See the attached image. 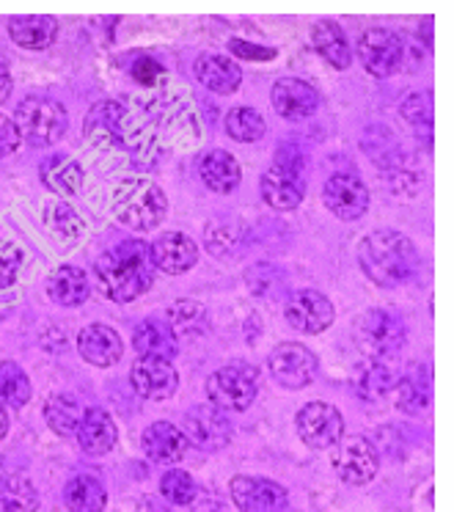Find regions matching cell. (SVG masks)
Instances as JSON below:
<instances>
[{"label":"cell","instance_id":"19","mask_svg":"<svg viewBox=\"0 0 454 512\" xmlns=\"http://www.w3.org/2000/svg\"><path fill=\"white\" fill-rule=\"evenodd\" d=\"M259 190H262V199L265 204H270L273 210L289 212L295 210L298 204H303V196H306V182L300 177V171H292V168L273 166L267 168L262 179H259Z\"/></svg>","mask_w":454,"mask_h":512},{"label":"cell","instance_id":"25","mask_svg":"<svg viewBox=\"0 0 454 512\" xmlns=\"http://www.w3.org/2000/svg\"><path fill=\"white\" fill-rule=\"evenodd\" d=\"M201 182L212 190V193H232L240 179H243V168L237 163V157L226 149H212L201 157L199 163Z\"/></svg>","mask_w":454,"mask_h":512},{"label":"cell","instance_id":"18","mask_svg":"<svg viewBox=\"0 0 454 512\" xmlns=\"http://www.w3.org/2000/svg\"><path fill=\"white\" fill-rule=\"evenodd\" d=\"M155 270H163L168 276L188 273L199 262V245L182 232H166L149 245Z\"/></svg>","mask_w":454,"mask_h":512},{"label":"cell","instance_id":"28","mask_svg":"<svg viewBox=\"0 0 454 512\" xmlns=\"http://www.w3.org/2000/svg\"><path fill=\"white\" fill-rule=\"evenodd\" d=\"M47 292H50V301L58 306H80L89 298V279L75 265H61L50 273Z\"/></svg>","mask_w":454,"mask_h":512},{"label":"cell","instance_id":"14","mask_svg":"<svg viewBox=\"0 0 454 512\" xmlns=\"http://www.w3.org/2000/svg\"><path fill=\"white\" fill-rule=\"evenodd\" d=\"M284 314H287V323L295 328V331H303V334H322L325 328H331L333 323V303L331 298H325L322 292L317 290H298L289 295L287 306H284Z\"/></svg>","mask_w":454,"mask_h":512},{"label":"cell","instance_id":"27","mask_svg":"<svg viewBox=\"0 0 454 512\" xmlns=\"http://www.w3.org/2000/svg\"><path fill=\"white\" fill-rule=\"evenodd\" d=\"M397 386V378L388 367L386 361H377V358H366L364 364H358L353 372V389L355 394L366 402L383 400L388 391Z\"/></svg>","mask_w":454,"mask_h":512},{"label":"cell","instance_id":"24","mask_svg":"<svg viewBox=\"0 0 454 512\" xmlns=\"http://www.w3.org/2000/svg\"><path fill=\"white\" fill-rule=\"evenodd\" d=\"M196 78L204 89L215 91V94H234L243 83V72L232 58L204 53V56L196 58Z\"/></svg>","mask_w":454,"mask_h":512},{"label":"cell","instance_id":"1","mask_svg":"<svg viewBox=\"0 0 454 512\" xmlns=\"http://www.w3.org/2000/svg\"><path fill=\"white\" fill-rule=\"evenodd\" d=\"M94 279L100 292L113 303H133L155 281V262L144 240H127L97 259Z\"/></svg>","mask_w":454,"mask_h":512},{"label":"cell","instance_id":"30","mask_svg":"<svg viewBox=\"0 0 454 512\" xmlns=\"http://www.w3.org/2000/svg\"><path fill=\"white\" fill-rule=\"evenodd\" d=\"M311 45H314V50H317L333 69H347L350 67V61H353L350 42H347L344 31L333 23V20H322V23L314 25V31H311Z\"/></svg>","mask_w":454,"mask_h":512},{"label":"cell","instance_id":"22","mask_svg":"<svg viewBox=\"0 0 454 512\" xmlns=\"http://www.w3.org/2000/svg\"><path fill=\"white\" fill-rule=\"evenodd\" d=\"M78 444L80 449L91 457H102L116 446V424L111 413L102 408H89L83 413V422L78 427Z\"/></svg>","mask_w":454,"mask_h":512},{"label":"cell","instance_id":"2","mask_svg":"<svg viewBox=\"0 0 454 512\" xmlns=\"http://www.w3.org/2000/svg\"><path fill=\"white\" fill-rule=\"evenodd\" d=\"M358 262L366 279L377 287H399L416 276L419 270V251L410 237L394 229L366 234L358 245Z\"/></svg>","mask_w":454,"mask_h":512},{"label":"cell","instance_id":"7","mask_svg":"<svg viewBox=\"0 0 454 512\" xmlns=\"http://www.w3.org/2000/svg\"><path fill=\"white\" fill-rule=\"evenodd\" d=\"M402 56V39L388 28H369L358 39V58L372 78H391L402 67Z\"/></svg>","mask_w":454,"mask_h":512},{"label":"cell","instance_id":"17","mask_svg":"<svg viewBox=\"0 0 454 512\" xmlns=\"http://www.w3.org/2000/svg\"><path fill=\"white\" fill-rule=\"evenodd\" d=\"M270 100L284 119L289 122H300V119H309L311 113L320 108V94L317 89L298 78H281L273 83L270 91Z\"/></svg>","mask_w":454,"mask_h":512},{"label":"cell","instance_id":"21","mask_svg":"<svg viewBox=\"0 0 454 512\" xmlns=\"http://www.w3.org/2000/svg\"><path fill=\"white\" fill-rule=\"evenodd\" d=\"M9 36L23 50H47L56 42L58 20L50 14H25L9 20Z\"/></svg>","mask_w":454,"mask_h":512},{"label":"cell","instance_id":"41","mask_svg":"<svg viewBox=\"0 0 454 512\" xmlns=\"http://www.w3.org/2000/svg\"><path fill=\"white\" fill-rule=\"evenodd\" d=\"M23 268V251L9 240H0V290H9Z\"/></svg>","mask_w":454,"mask_h":512},{"label":"cell","instance_id":"43","mask_svg":"<svg viewBox=\"0 0 454 512\" xmlns=\"http://www.w3.org/2000/svg\"><path fill=\"white\" fill-rule=\"evenodd\" d=\"M229 50H232L237 58H248V61H273V58H276V50L248 45L243 39H232V42H229Z\"/></svg>","mask_w":454,"mask_h":512},{"label":"cell","instance_id":"44","mask_svg":"<svg viewBox=\"0 0 454 512\" xmlns=\"http://www.w3.org/2000/svg\"><path fill=\"white\" fill-rule=\"evenodd\" d=\"M133 75L138 83H144V86H152L160 75H163V67L157 64L155 58H141L138 64L133 67Z\"/></svg>","mask_w":454,"mask_h":512},{"label":"cell","instance_id":"9","mask_svg":"<svg viewBox=\"0 0 454 512\" xmlns=\"http://www.w3.org/2000/svg\"><path fill=\"white\" fill-rule=\"evenodd\" d=\"M270 375L284 386V389H303L311 380L317 378V356L309 347L300 342H281L273 347V353L267 356Z\"/></svg>","mask_w":454,"mask_h":512},{"label":"cell","instance_id":"32","mask_svg":"<svg viewBox=\"0 0 454 512\" xmlns=\"http://www.w3.org/2000/svg\"><path fill=\"white\" fill-rule=\"evenodd\" d=\"M83 405L72 394H53L45 402V422L58 435H75L83 422Z\"/></svg>","mask_w":454,"mask_h":512},{"label":"cell","instance_id":"16","mask_svg":"<svg viewBox=\"0 0 454 512\" xmlns=\"http://www.w3.org/2000/svg\"><path fill=\"white\" fill-rule=\"evenodd\" d=\"M322 201H325V207L336 218L355 221V218H361L369 210V188H366L361 179L353 177V174H333L325 182Z\"/></svg>","mask_w":454,"mask_h":512},{"label":"cell","instance_id":"39","mask_svg":"<svg viewBox=\"0 0 454 512\" xmlns=\"http://www.w3.org/2000/svg\"><path fill=\"white\" fill-rule=\"evenodd\" d=\"M399 111H402L405 122H408L413 130H421L424 135H430L432 113H435L430 91H416V94H410L408 100L402 102V108H399Z\"/></svg>","mask_w":454,"mask_h":512},{"label":"cell","instance_id":"47","mask_svg":"<svg viewBox=\"0 0 454 512\" xmlns=\"http://www.w3.org/2000/svg\"><path fill=\"white\" fill-rule=\"evenodd\" d=\"M207 512H223V510H207Z\"/></svg>","mask_w":454,"mask_h":512},{"label":"cell","instance_id":"29","mask_svg":"<svg viewBox=\"0 0 454 512\" xmlns=\"http://www.w3.org/2000/svg\"><path fill=\"white\" fill-rule=\"evenodd\" d=\"M39 177L56 196H75L83 188V168L72 157L53 155L39 166Z\"/></svg>","mask_w":454,"mask_h":512},{"label":"cell","instance_id":"3","mask_svg":"<svg viewBox=\"0 0 454 512\" xmlns=\"http://www.w3.org/2000/svg\"><path fill=\"white\" fill-rule=\"evenodd\" d=\"M166 210V193L144 177L124 179L119 182V188L113 190V215L127 229L149 232V229L160 226V221L166 218Z\"/></svg>","mask_w":454,"mask_h":512},{"label":"cell","instance_id":"4","mask_svg":"<svg viewBox=\"0 0 454 512\" xmlns=\"http://www.w3.org/2000/svg\"><path fill=\"white\" fill-rule=\"evenodd\" d=\"M14 124H17L25 144L42 149V146L58 144L67 135L69 116L67 108L61 102L50 100V97H25L17 105Z\"/></svg>","mask_w":454,"mask_h":512},{"label":"cell","instance_id":"13","mask_svg":"<svg viewBox=\"0 0 454 512\" xmlns=\"http://www.w3.org/2000/svg\"><path fill=\"white\" fill-rule=\"evenodd\" d=\"M185 438H188V444L199 446L204 452H215L232 441V422L218 408L199 405L185 413Z\"/></svg>","mask_w":454,"mask_h":512},{"label":"cell","instance_id":"36","mask_svg":"<svg viewBox=\"0 0 454 512\" xmlns=\"http://www.w3.org/2000/svg\"><path fill=\"white\" fill-rule=\"evenodd\" d=\"M168 328L174 336H190L201 334L207 325V309L199 301H177L168 306Z\"/></svg>","mask_w":454,"mask_h":512},{"label":"cell","instance_id":"35","mask_svg":"<svg viewBox=\"0 0 454 512\" xmlns=\"http://www.w3.org/2000/svg\"><path fill=\"white\" fill-rule=\"evenodd\" d=\"M226 133L232 135L234 141H240V144H256L267 133L265 116L254 111V108H234L226 116Z\"/></svg>","mask_w":454,"mask_h":512},{"label":"cell","instance_id":"26","mask_svg":"<svg viewBox=\"0 0 454 512\" xmlns=\"http://www.w3.org/2000/svg\"><path fill=\"white\" fill-rule=\"evenodd\" d=\"M133 347L141 358H163L174 361L179 353V342L174 331L160 320H144L133 331Z\"/></svg>","mask_w":454,"mask_h":512},{"label":"cell","instance_id":"42","mask_svg":"<svg viewBox=\"0 0 454 512\" xmlns=\"http://www.w3.org/2000/svg\"><path fill=\"white\" fill-rule=\"evenodd\" d=\"M20 144H23V138H20V130H17L14 119L0 113V157L14 155Z\"/></svg>","mask_w":454,"mask_h":512},{"label":"cell","instance_id":"34","mask_svg":"<svg viewBox=\"0 0 454 512\" xmlns=\"http://www.w3.org/2000/svg\"><path fill=\"white\" fill-rule=\"evenodd\" d=\"M0 510L3 512H36L39 510V493L34 482L23 474L0 479Z\"/></svg>","mask_w":454,"mask_h":512},{"label":"cell","instance_id":"20","mask_svg":"<svg viewBox=\"0 0 454 512\" xmlns=\"http://www.w3.org/2000/svg\"><path fill=\"white\" fill-rule=\"evenodd\" d=\"M80 356L89 361L91 367H113L124 353L122 336L113 331L111 325L94 323L89 328H83L78 336Z\"/></svg>","mask_w":454,"mask_h":512},{"label":"cell","instance_id":"23","mask_svg":"<svg viewBox=\"0 0 454 512\" xmlns=\"http://www.w3.org/2000/svg\"><path fill=\"white\" fill-rule=\"evenodd\" d=\"M144 452L157 463H177L182 457L188 455V438L185 433L168 422H155L149 424L144 430Z\"/></svg>","mask_w":454,"mask_h":512},{"label":"cell","instance_id":"40","mask_svg":"<svg viewBox=\"0 0 454 512\" xmlns=\"http://www.w3.org/2000/svg\"><path fill=\"white\" fill-rule=\"evenodd\" d=\"M160 490H163V496H166L171 504H179V507H185V504H193L196 499V482L190 477L188 471H179V468H171L163 474L160 479Z\"/></svg>","mask_w":454,"mask_h":512},{"label":"cell","instance_id":"12","mask_svg":"<svg viewBox=\"0 0 454 512\" xmlns=\"http://www.w3.org/2000/svg\"><path fill=\"white\" fill-rule=\"evenodd\" d=\"M232 501L240 512H284L287 490L265 477H234L229 482Z\"/></svg>","mask_w":454,"mask_h":512},{"label":"cell","instance_id":"5","mask_svg":"<svg viewBox=\"0 0 454 512\" xmlns=\"http://www.w3.org/2000/svg\"><path fill=\"white\" fill-rule=\"evenodd\" d=\"M405 323L399 320L394 312L386 309H369V312L355 323V339L369 358L386 361V358L397 356L402 345H405Z\"/></svg>","mask_w":454,"mask_h":512},{"label":"cell","instance_id":"31","mask_svg":"<svg viewBox=\"0 0 454 512\" xmlns=\"http://www.w3.org/2000/svg\"><path fill=\"white\" fill-rule=\"evenodd\" d=\"M64 504L72 512H105L108 493L100 479L91 474H78L67 482L64 488Z\"/></svg>","mask_w":454,"mask_h":512},{"label":"cell","instance_id":"33","mask_svg":"<svg viewBox=\"0 0 454 512\" xmlns=\"http://www.w3.org/2000/svg\"><path fill=\"white\" fill-rule=\"evenodd\" d=\"M430 402V369L424 364H413L399 380V408L405 413H419Z\"/></svg>","mask_w":454,"mask_h":512},{"label":"cell","instance_id":"11","mask_svg":"<svg viewBox=\"0 0 454 512\" xmlns=\"http://www.w3.org/2000/svg\"><path fill=\"white\" fill-rule=\"evenodd\" d=\"M127 108L122 102L102 100L86 116V138L97 149H122L127 146Z\"/></svg>","mask_w":454,"mask_h":512},{"label":"cell","instance_id":"38","mask_svg":"<svg viewBox=\"0 0 454 512\" xmlns=\"http://www.w3.org/2000/svg\"><path fill=\"white\" fill-rule=\"evenodd\" d=\"M45 223L50 232L61 234V237H80L86 232V221L69 204H50L45 210Z\"/></svg>","mask_w":454,"mask_h":512},{"label":"cell","instance_id":"45","mask_svg":"<svg viewBox=\"0 0 454 512\" xmlns=\"http://www.w3.org/2000/svg\"><path fill=\"white\" fill-rule=\"evenodd\" d=\"M12 86H14L12 72H9V67H6V64L0 61V105L9 100V94H12Z\"/></svg>","mask_w":454,"mask_h":512},{"label":"cell","instance_id":"15","mask_svg":"<svg viewBox=\"0 0 454 512\" xmlns=\"http://www.w3.org/2000/svg\"><path fill=\"white\" fill-rule=\"evenodd\" d=\"M130 383L144 400L160 402L177 394L179 372L171 361H163V358H135Z\"/></svg>","mask_w":454,"mask_h":512},{"label":"cell","instance_id":"37","mask_svg":"<svg viewBox=\"0 0 454 512\" xmlns=\"http://www.w3.org/2000/svg\"><path fill=\"white\" fill-rule=\"evenodd\" d=\"M28 400H31V380L25 369L14 361H0V402L23 408Z\"/></svg>","mask_w":454,"mask_h":512},{"label":"cell","instance_id":"10","mask_svg":"<svg viewBox=\"0 0 454 512\" xmlns=\"http://www.w3.org/2000/svg\"><path fill=\"white\" fill-rule=\"evenodd\" d=\"M300 441L311 449H331L344 438V419L328 402H309L295 416Z\"/></svg>","mask_w":454,"mask_h":512},{"label":"cell","instance_id":"6","mask_svg":"<svg viewBox=\"0 0 454 512\" xmlns=\"http://www.w3.org/2000/svg\"><path fill=\"white\" fill-rule=\"evenodd\" d=\"M259 394V375L248 364H229L207 380V397L218 411H245Z\"/></svg>","mask_w":454,"mask_h":512},{"label":"cell","instance_id":"46","mask_svg":"<svg viewBox=\"0 0 454 512\" xmlns=\"http://www.w3.org/2000/svg\"><path fill=\"white\" fill-rule=\"evenodd\" d=\"M6 433H9V413H6V408L0 405V438H3Z\"/></svg>","mask_w":454,"mask_h":512},{"label":"cell","instance_id":"8","mask_svg":"<svg viewBox=\"0 0 454 512\" xmlns=\"http://www.w3.org/2000/svg\"><path fill=\"white\" fill-rule=\"evenodd\" d=\"M333 468L347 485H366L369 479H375L380 457H377V449L369 438L347 435L333 449Z\"/></svg>","mask_w":454,"mask_h":512}]
</instances>
